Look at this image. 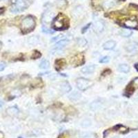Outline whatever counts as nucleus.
I'll return each mask as SVG.
<instances>
[{
    "mask_svg": "<svg viewBox=\"0 0 138 138\" xmlns=\"http://www.w3.org/2000/svg\"><path fill=\"white\" fill-rule=\"evenodd\" d=\"M42 31L44 32V33H48V34H51V33H54V31L53 30H51L50 29H48V28H46L44 26L42 28Z\"/></svg>",
    "mask_w": 138,
    "mask_h": 138,
    "instance_id": "obj_28",
    "label": "nucleus"
},
{
    "mask_svg": "<svg viewBox=\"0 0 138 138\" xmlns=\"http://www.w3.org/2000/svg\"><path fill=\"white\" fill-rule=\"evenodd\" d=\"M69 41L66 39H62L59 40L58 42L55 44V49H58V50H61L62 48L66 47V46L69 44Z\"/></svg>",
    "mask_w": 138,
    "mask_h": 138,
    "instance_id": "obj_7",
    "label": "nucleus"
},
{
    "mask_svg": "<svg viewBox=\"0 0 138 138\" xmlns=\"http://www.w3.org/2000/svg\"><path fill=\"white\" fill-rule=\"evenodd\" d=\"M81 93L78 92V91H74L71 93L69 95V98L70 101L72 102H77L78 101L79 99L81 98Z\"/></svg>",
    "mask_w": 138,
    "mask_h": 138,
    "instance_id": "obj_12",
    "label": "nucleus"
},
{
    "mask_svg": "<svg viewBox=\"0 0 138 138\" xmlns=\"http://www.w3.org/2000/svg\"><path fill=\"white\" fill-rule=\"evenodd\" d=\"M77 44L80 47H84L87 44V40L84 38H79L77 40Z\"/></svg>",
    "mask_w": 138,
    "mask_h": 138,
    "instance_id": "obj_24",
    "label": "nucleus"
},
{
    "mask_svg": "<svg viewBox=\"0 0 138 138\" xmlns=\"http://www.w3.org/2000/svg\"><path fill=\"white\" fill-rule=\"evenodd\" d=\"M30 5V0H15L13 5L11 6L10 11L12 12H22L27 9Z\"/></svg>",
    "mask_w": 138,
    "mask_h": 138,
    "instance_id": "obj_2",
    "label": "nucleus"
},
{
    "mask_svg": "<svg viewBox=\"0 0 138 138\" xmlns=\"http://www.w3.org/2000/svg\"><path fill=\"white\" fill-rule=\"evenodd\" d=\"M115 5V0H105L103 2V7L106 9L111 8Z\"/></svg>",
    "mask_w": 138,
    "mask_h": 138,
    "instance_id": "obj_14",
    "label": "nucleus"
},
{
    "mask_svg": "<svg viewBox=\"0 0 138 138\" xmlns=\"http://www.w3.org/2000/svg\"><path fill=\"white\" fill-rule=\"evenodd\" d=\"M126 138H138V133H133L131 135H129Z\"/></svg>",
    "mask_w": 138,
    "mask_h": 138,
    "instance_id": "obj_31",
    "label": "nucleus"
},
{
    "mask_svg": "<svg viewBox=\"0 0 138 138\" xmlns=\"http://www.w3.org/2000/svg\"><path fill=\"white\" fill-rule=\"evenodd\" d=\"M135 67H136V69H137V70H138V64L136 65V66H135Z\"/></svg>",
    "mask_w": 138,
    "mask_h": 138,
    "instance_id": "obj_36",
    "label": "nucleus"
},
{
    "mask_svg": "<svg viewBox=\"0 0 138 138\" xmlns=\"http://www.w3.org/2000/svg\"><path fill=\"white\" fill-rule=\"evenodd\" d=\"M115 45H116L115 42L111 40V41H108V42H105L103 45V48L104 50L110 51V50H113L115 47Z\"/></svg>",
    "mask_w": 138,
    "mask_h": 138,
    "instance_id": "obj_13",
    "label": "nucleus"
},
{
    "mask_svg": "<svg viewBox=\"0 0 138 138\" xmlns=\"http://www.w3.org/2000/svg\"><path fill=\"white\" fill-rule=\"evenodd\" d=\"M1 43L0 42V48H1Z\"/></svg>",
    "mask_w": 138,
    "mask_h": 138,
    "instance_id": "obj_37",
    "label": "nucleus"
},
{
    "mask_svg": "<svg viewBox=\"0 0 138 138\" xmlns=\"http://www.w3.org/2000/svg\"><path fill=\"white\" fill-rule=\"evenodd\" d=\"M64 35H58V36L55 37H54V38H53V39H51V42H58L59 40H60V39H62L64 37Z\"/></svg>",
    "mask_w": 138,
    "mask_h": 138,
    "instance_id": "obj_27",
    "label": "nucleus"
},
{
    "mask_svg": "<svg viewBox=\"0 0 138 138\" xmlns=\"http://www.w3.org/2000/svg\"><path fill=\"white\" fill-rule=\"evenodd\" d=\"M119 138L118 137H114V138Z\"/></svg>",
    "mask_w": 138,
    "mask_h": 138,
    "instance_id": "obj_38",
    "label": "nucleus"
},
{
    "mask_svg": "<svg viewBox=\"0 0 138 138\" xmlns=\"http://www.w3.org/2000/svg\"><path fill=\"white\" fill-rule=\"evenodd\" d=\"M39 42V37L36 35L30 37L28 39V44L30 46H35L38 44Z\"/></svg>",
    "mask_w": 138,
    "mask_h": 138,
    "instance_id": "obj_16",
    "label": "nucleus"
},
{
    "mask_svg": "<svg viewBox=\"0 0 138 138\" xmlns=\"http://www.w3.org/2000/svg\"><path fill=\"white\" fill-rule=\"evenodd\" d=\"M21 94V91L19 90H17V89H15V90H13L11 92V95H12L13 97H18Z\"/></svg>",
    "mask_w": 138,
    "mask_h": 138,
    "instance_id": "obj_25",
    "label": "nucleus"
},
{
    "mask_svg": "<svg viewBox=\"0 0 138 138\" xmlns=\"http://www.w3.org/2000/svg\"><path fill=\"white\" fill-rule=\"evenodd\" d=\"M49 66H50L49 62L47 61V60H44L41 62V63L39 64V68L41 69H48Z\"/></svg>",
    "mask_w": 138,
    "mask_h": 138,
    "instance_id": "obj_21",
    "label": "nucleus"
},
{
    "mask_svg": "<svg viewBox=\"0 0 138 138\" xmlns=\"http://www.w3.org/2000/svg\"><path fill=\"white\" fill-rule=\"evenodd\" d=\"M53 27L55 30H62L65 28V16L60 15L53 19Z\"/></svg>",
    "mask_w": 138,
    "mask_h": 138,
    "instance_id": "obj_3",
    "label": "nucleus"
},
{
    "mask_svg": "<svg viewBox=\"0 0 138 138\" xmlns=\"http://www.w3.org/2000/svg\"><path fill=\"white\" fill-rule=\"evenodd\" d=\"M109 61H110V57L108 56H105V57H102V59L99 60V62L100 63H108Z\"/></svg>",
    "mask_w": 138,
    "mask_h": 138,
    "instance_id": "obj_26",
    "label": "nucleus"
},
{
    "mask_svg": "<svg viewBox=\"0 0 138 138\" xmlns=\"http://www.w3.org/2000/svg\"><path fill=\"white\" fill-rule=\"evenodd\" d=\"M55 17V12L51 10H47L42 15V21L44 24H49L53 21Z\"/></svg>",
    "mask_w": 138,
    "mask_h": 138,
    "instance_id": "obj_5",
    "label": "nucleus"
},
{
    "mask_svg": "<svg viewBox=\"0 0 138 138\" xmlns=\"http://www.w3.org/2000/svg\"><path fill=\"white\" fill-rule=\"evenodd\" d=\"M84 11L83 8L81 6H77L75 10H74V12H73V15H75V17H79L80 16L81 14H82V12Z\"/></svg>",
    "mask_w": 138,
    "mask_h": 138,
    "instance_id": "obj_20",
    "label": "nucleus"
},
{
    "mask_svg": "<svg viewBox=\"0 0 138 138\" xmlns=\"http://www.w3.org/2000/svg\"><path fill=\"white\" fill-rule=\"evenodd\" d=\"M138 47V45L135 44V43H131V44H129L128 45L126 46V51L129 52H131V51H134Z\"/></svg>",
    "mask_w": 138,
    "mask_h": 138,
    "instance_id": "obj_22",
    "label": "nucleus"
},
{
    "mask_svg": "<svg viewBox=\"0 0 138 138\" xmlns=\"http://www.w3.org/2000/svg\"><path fill=\"white\" fill-rule=\"evenodd\" d=\"M138 22L135 19H127L124 22V26L129 28H136L138 26Z\"/></svg>",
    "mask_w": 138,
    "mask_h": 138,
    "instance_id": "obj_11",
    "label": "nucleus"
},
{
    "mask_svg": "<svg viewBox=\"0 0 138 138\" xmlns=\"http://www.w3.org/2000/svg\"><path fill=\"white\" fill-rule=\"evenodd\" d=\"M76 85H77V87L79 90L84 91V90H87L88 88H89L91 86L92 82L88 79L81 77V78H78L77 79Z\"/></svg>",
    "mask_w": 138,
    "mask_h": 138,
    "instance_id": "obj_4",
    "label": "nucleus"
},
{
    "mask_svg": "<svg viewBox=\"0 0 138 138\" xmlns=\"http://www.w3.org/2000/svg\"><path fill=\"white\" fill-rule=\"evenodd\" d=\"M41 57V54L39 53V52H35V53H34V55H33V57L34 58V59H36V58H39V57Z\"/></svg>",
    "mask_w": 138,
    "mask_h": 138,
    "instance_id": "obj_30",
    "label": "nucleus"
},
{
    "mask_svg": "<svg viewBox=\"0 0 138 138\" xmlns=\"http://www.w3.org/2000/svg\"><path fill=\"white\" fill-rule=\"evenodd\" d=\"M60 90L64 93H67L71 90V86L67 81H63L60 84Z\"/></svg>",
    "mask_w": 138,
    "mask_h": 138,
    "instance_id": "obj_8",
    "label": "nucleus"
},
{
    "mask_svg": "<svg viewBox=\"0 0 138 138\" xmlns=\"http://www.w3.org/2000/svg\"><path fill=\"white\" fill-rule=\"evenodd\" d=\"M132 30H128V29H124V30H121L120 35L122 37H130L132 35Z\"/></svg>",
    "mask_w": 138,
    "mask_h": 138,
    "instance_id": "obj_19",
    "label": "nucleus"
},
{
    "mask_svg": "<svg viewBox=\"0 0 138 138\" xmlns=\"http://www.w3.org/2000/svg\"><path fill=\"white\" fill-rule=\"evenodd\" d=\"M3 11V8H0V14H1V13H2Z\"/></svg>",
    "mask_w": 138,
    "mask_h": 138,
    "instance_id": "obj_35",
    "label": "nucleus"
},
{
    "mask_svg": "<svg viewBox=\"0 0 138 138\" xmlns=\"http://www.w3.org/2000/svg\"><path fill=\"white\" fill-rule=\"evenodd\" d=\"M56 5H57V8L63 9V8H65L67 6V1L66 0H57Z\"/></svg>",
    "mask_w": 138,
    "mask_h": 138,
    "instance_id": "obj_18",
    "label": "nucleus"
},
{
    "mask_svg": "<svg viewBox=\"0 0 138 138\" xmlns=\"http://www.w3.org/2000/svg\"><path fill=\"white\" fill-rule=\"evenodd\" d=\"M95 69H96V66H95V65H88V66H86L84 67V68H82L81 70V72L82 73H84V74H91V73H93V72H95Z\"/></svg>",
    "mask_w": 138,
    "mask_h": 138,
    "instance_id": "obj_9",
    "label": "nucleus"
},
{
    "mask_svg": "<svg viewBox=\"0 0 138 138\" xmlns=\"http://www.w3.org/2000/svg\"><path fill=\"white\" fill-rule=\"evenodd\" d=\"M93 28L96 33H102L104 28V24L102 21H97L93 24Z\"/></svg>",
    "mask_w": 138,
    "mask_h": 138,
    "instance_id": "obj_6",
    "label": "nucleus"
},
{
    "mask_svg": "<svg viewBox=\"0 0 138 138\" xmlns=\"http://www.w3.org/2000/svg\"><path fill=\"white\" fill-rule=\"evenodd\" d=\"M35 27V21L32 16H27L22 20L21 29L24 33H28L32 31Z\"/></svg>",
    "mask_w": 138,
    "mask_h": 138,
    "instance_id": "obj_1",
    "label": "nucleus"
},
{
    "mask_svg": "<svg viewBox=\"0 0 138 138\" xmlns=\"http://www.w3.org/2000/svg\"><path fill=\"white\" fill-rule=\"evenodd\" d=\"M82 138H97L95 135H92L91 133H85Z\"/></svg>",
    "mask_w": 138,
    "mask_h": 138,
    "instance_id": "obj_29",
    "label": "nucleus"
},
{
    "mask_svg": "<svg viewBox=\"0 0 138 138\" xmlns=\"http://www.w3.org/2000/svg\"><path fill=\"white\" fill-rule=\"evenodd\" d=\"M3 104H4V103H3V101H1V100H0V108H2V107H3Z\"/></svg>",
    "mask_w": 138,
    "mask_h": 138,
    "instance_id": "obj_34",
    "label": "nucleus"
},
{
    "mask_svg": "<svg viewBox=\"0 0 138 138\" xmlns=\"http://www.w3.org/2000/svg\"><path fill=\"white\" fill-rule=\"evenodd\" d=\"M91 125V121L88 119H85L81 122V126L84 128H87Z\"/></svg>",
    "mask_w": 138,
    "mask_h": 138,
    "instance_id": "obj_23",
    "label": "nucleus"
},
{
    "mask_svg": "<svg viewBox=\"0 0 138 138\" xmlns=\"http://www.w3.org/2000/svg\"><path fill=\"white\" fill-rule=\"evenodd\" d=\"M118 70L119 71L121 72H124V73H127L130 71V67H129L127 64H121L118 67Z\"/></svg>",
    "mask_w": 138,
    "mask_h": 138,
    "instance_id": "obj_17",
    "label": "nucleus"
},
{
    "mask_svg": "<svg viewBox=\"0 0 138 138\" xmlns=\"http://www.w3.org/2000/svg\"><path fill=\"white\" fill-rule=\"evenodd\" d=\"M90 24H88V25H87V26H86L85 27L83 28V29H82V33H85V32H86V30H88V28L90 27Z\"/></svg>",
    "mask_w": 138,
    "mask_h": 138,
    "instance_id": "obj_33",
    "label": "nucleus"
},
{
    "mask_svg": "<svg viewBox=\"0 0 138 138\" xmlns=\"http://www.w3.org/2000/svg\"><path fill=\"white\" fill-rule=\"evenodd\" d=\"M102 106H103V102L101 100H99V99L94 101L90 104V109L93 110V111L99 110V108H102Z\"/></svg>",
    "mask_w": 138,
    "mask_h": 138,
    "instance_id": "obj_10",
    "label": "nucleus"
},
{
    "mask_svg": "<svg viewBox=\"0 0 138 138\" xmlns=\"http://www.w3.org/2000/svg\"><path fill=\"white\" fill-rule=\"evenodd\" d=\"M6 64L4 63H1L0 64V72L1 71H3V70L5 69V68H6Z\"/></svg>",
    "mask_w": 138,
    "mask_h": 138,
    "instance_id": "obj_32",
    "label": "nucleus"
},
{
    "mask_svg": "<svg viewBox=\"0 0 138 138\" xmlns=\"http://www.w3.org/2000/svg\"><path fill=\"white\" fill-rule=\"evenodd\" d=\"M6 113L10 116H15L19 113V109L15 106H12V107L7 108Z\"/></svg>",
    "mask_w": 138,
    "mask_h": 138,
    "instance_id": "obj_15",
    "label": "nucleus"
},
{
    "mask_svg": "<svg viewBox=\"0 0 138 138\" xmlns=\"http://www.w3.org/2000/svg\"><path fill=\"white\" fill-rule=\"evenodd\" d=\"M0 1H3V0H0Z\"/></svg>",
    "mask_w": 138,
    "mask_h": 138,
    "instance_id": "obj_39",
    "label": "nucleus"
}]
</instances>
